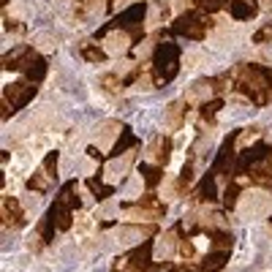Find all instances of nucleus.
Here are the masks:
<instances>
[{
    "mask_svg": "<svg viewBox=\"0 0 272 272\" xmlns=\"http://www.w3.org/2000/svg\"><path fill=\"white\" fill-rule=\"evenodd\" d=\"M131 158H134V152H128V155H123L120 161H112L109 166H106V180L109 183H117V177H120V171H125L131 166Z\"/></svg>",
    "mask_w": 272,
    "mask_h": 272,
    "instance_id": "obj_3",
    "label": "nucleus"
},
{
    "mask_svg": "<svg viewBox=\"0 0 272 272\" xmlns=\"http://www.w3.org/2000/svg\"><path fill=\"white\" fill-rule=\"evenodd\" d=\"M258 57H261V60H267V63H272V44L261 46V49H258Z\"/></svg>",
    "mask_w": 272,
    "mask_h": 272,
    "instance_id": "obj_7",
    "label": "nucleus"
},
{
    "mask_svg": "<svg viewBox=\"0 0 272 272\" xmlns=\"http://www.w3.org/2000/svg\"><path fill=\"white\" fill-rule=\"evenodd\" d=\"M36 46H41V52H52V49L57 46V41H55L52 36H38V38H36Z\"/></svg>",
    "mask_w": 272,
    "mask_h": 272,
    "instance_id": "obj_6",
    "label": "nucleus"
},
{
    "mask_svg": "<svg viewBox=\"0 0 272 272\" xmlns=\"http://www.w3.org/2000/svg\"><path fill=\"white\" fill-rule=\"evenodd\" d=\"M117 134H120V125H117V123H104L101 128L96 131V139H93V142H96L98 150H109Z\"/></svg>",
    "mask_w": 272,
    "mask_h": 272,
    "instance_id": "obj_1",
    "label": "nucleus"
},
{
    "mask_svg": "<svg viewBox=\"0 0 272 272\" xmlns=\"http://www.w3.org/2000/svg\"><path fill=\"white\" fill-rule=\"evenodd\" d=\"M180 112H183L180 104H171L166 109V128H177L180 125Z\"/></svg>",
    "mask_w": 272,
    "mask_h": 272,
    "instance_id": "obj_4",
    "label": "nucleus"
},
{
    "mask_svg": "<svg viewBox=\"0 0 272 272\" xmlns=\"http://www.w3.org/2000/svg\"><path fill=\"white\" fill-rule=\"evenodd\" d=\"M171 256L174 253V234H163L161 237V248H158V256Z\"/></svg>",
    "mask_w": 272,
    "mask_h": 272,
    "instance_id": "obj_5",
    "label": "nucleus"
},
{
    "mask_svg": "<svg viewBox=\"0 0 272 272\" xmlns=\"http://www.w3.org/2000/svg\"><path fill=\"white\" fill-rule=\"evenodd\" d=\"M125 46H128V33H109L104 41V49L109 55H123Z\"/></svg>",
    "mask_w": 272,
    "mask_h": 272,
    "instance_id": "obj_2",
    "label": "nucleus"
}]
</instances>
